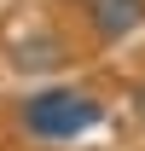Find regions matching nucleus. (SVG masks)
I'll list each match as a JSON object with an SVG mask.
<instances>
[{
	"label": "nucleus",
	"instance_id": "1",
	"mask_svg": "<svg viewBox=\"0 0 145 151\" xmlns=\"http://www.w3.org/2000/svg\"><path fill=\"white\" fill-rule=\"evenodd\" d=\"M99 122H105V99H93L87 87H35L18 105V128L29 139H47V145L87 139Z\"/></svg>",
	"mask_w": 145,
	"mask_h": 151
},
{
	"label": "nucleus",
	"instance_id": "3",
	"mask_svg": "<svg viewBox=\"0 0 145 151\" xmlns=\"http://www.w3.org/2000/svg\"><path fill=\"white\" fill-rule=\"evenodd\" d=\"M70 58V47H64V35H52V29H35V35H23L18 47H12V64L18 70H58Z\"/></svg>",
	"mask_w": 145,
	"mask_h": 151
},
{
	"label": "nucleus",
	"instance_id": "2",
	"mask_svg": "<svg viewBox=\"0 0 145 151\" xmlns=\"http://www.w3.org/2000/svg\"><path fill=\"white\" fill-rule=\"evenodd\" d=\"M81 23H87L93 41L116 47L145 23V0H81Z\"/></svg>",
	"mask_w": 145,
	"mask_h": 151
}]
</instances>
